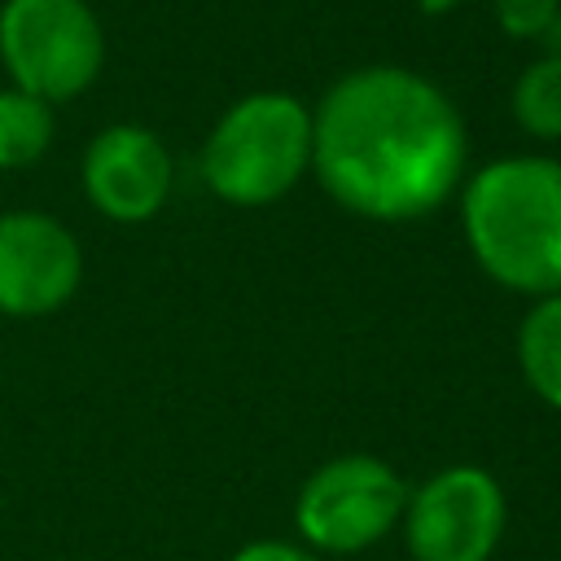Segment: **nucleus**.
I'll return each mask as SVG.
<instances>
[{"instance_id": "nucleus-1", "label": "nucleus", "mask_w": 561, "mask_h": 561, "mask_svg": "<svg viewBox=\"0 0 561 561\" xmlns=\"http://www.w3.org/2000/svg\"><path fill=\"white\" fill-rule=\"evenodd\" d=\"M469 136L451 96L403 66L342 75L311 110V171L351 215L408 224L465 184Z\"/></svg>"}, {"instance_id": "nucleus-2", "label": "nucleus", "mask_w": 561, "mask_h": 561, "mask_svg": "<svg viewBox=\"0 0 561 561\" xmlns=\"http://www.w3.org/2000/svg\"><path fill=\"white\" fill-rule=\"evenodd\" d=\"M460 228L495 285L530 298L561 294V158L482 162L460 184Z\"/></svg>"}, {"instance_id": "nucleus-3", "label": "nucleus", "mask_w": 561, "mask_h": 561, "mask_svg": "<svg viewBox=\"0 0 561 561\" xmlns=\"http://www.w3.org/2000/svg\"><path fill=\"white\" fill-rule=\"evenodd\" d=\"M311 171V110L289 92H250L228 105L206 145L202 180L228 206H272Z\"/></svg>"}, {"instance_id": "nucleus-4", "label": "nucleus", "mask_w": 561, "mask_h": 561, "mask_svg": "<svg viewBox=\"0 0 561 561\" xmlns=\"http://www.w3.org/2000/svg\"><path fill=\"white\" fill-rule=\"evenodd\" d=\"M0 61L13 88L48 105L75 101L105 66V31L88 0H4Z\"/></svg>"}, {"instance_id": "nucleus-5", "label": "nucleus", "mask_w": 561, "mask_h": 561, "mask_svg": "<svg viewBox=\"0 0 561 561\" xmlns=\"http://www.w3.org/2000/svg\"><path fill=\"white\" fill-rule=\"evenodd\" d=\"M408 508V486L381 456H333L298 486L294 522L311 552L355 557L381 543Z\"/></svg>"}, {"instance_id": "nucleus-6", "label": "nucleus", "mask_w": 561, "mask_h": 561, "mask_svg": "<svg viewBox=\"0 0 561 561\" xmlns=\"http://www.w3.org/2000/svg\"><path fill=\"white\" fill-rule=\"evenodd\" d=\"M508 500L482 465H447L408 491L403 539L416 561H491L504 539Z\"/></svg>"}, {"instance_id": "nucleus-7", "label": "nucleus", "mask_w": 561, "mask_h": 561, "mask_svg": "<svg viewBox=\"0 0 561 561\" xmlns=\"http://www.w3.org/2000/svg\"><path fill=\"white\" fill-rule=\"evenodd\" d=\"M83 250L75 232L44 210L0 215V316L35 320L75 298Z\"/></svg>"}, {"instance_id": "nucleus-8", "label": "nucleus", "mask_w": 561, "mask_h": 561, "mask_svg": "<svg viewBox=\"0 0 561 561\" xmlns=\"http://www.w3.org/2000/svg\"><path fill=\"white\" fill-rule=\"evenodd\" d=\"M79 180H83L88 202L105 219L145 224L149 215H158L167 206L171 180H175V162H171L167 145L149 127L110 123L88 140Z\"/></svg>"}, {"instance_id": "nucleus-9", "label": "nucleus", "mask_w": 561, "mask_h": 561, "mask_svg": "<svg viewBox=\"0 0 561 561\" xmlns=\"http://www.w3.org/2000/svg\"><path fill=\"white\" fill-rule=\"evenodd\" d=\"M517 364L526 386L561 412V294L535 298L517 324Z\"/></svg>"}, {"instance_id": "nucleus-10", "label": "nucleus", "mask_w": 561, "mask_h": 561, "mask_svg": "<svg viewBox=\"0 0 561 561\" xmlns=\"http://www.w3.org/2000/svg\"><path fill=\"white\" fill-rule=\"evenodd\" d=\"M53 145V105L22 92L0 88V171L35 167Z\"/></svg>"}, {"instance_id": "nucleus-11", "label": "nucleus", "mask_w": 561, "mask_h": 561, "mask_svg": "<svg viewBox=\"0 0 561 561\" xmlns=\"http://www.w3.org/2000/svg\"><path fill=\"white\" fill-rule=\"evenodd\" d=\"M513 118L535 140H561V53L548 48L517 75Z\"/></svg>"}, {"instance_id": "nucleus-12", "label": "nucleus", "mask_w": 561, "mask_h": 561, "mask_svg": "<svg viewBox=\"0 0 561 561\" xmlns=\"http://www.w3.org/2000/svg\"><path fill=\"white\" fill-rule=\"evenodd\" d=\"M491 13L513 39H548L561 26V0H491Z\"/></svg>"}, {"instance_id": "nucleus-13", "label": "nucleus", "mask_w": 561, "mask_h": 561, "mask_svg": "<svg viewBox=\"0 0 561 561\" xmlns=\"http://www.w3.org/2000/svg\"><path fill=\"white\" fill-rule=\"evenodd\" d=\"M228 561H320V552H311L302 543H289V539H250Z\"/></svg>"}, {"instance_id": "nucleus-14", "label": "nucleus", "mask_w": 561, "mask_h": 561, "mask_svg": "<svg viewBox=\"0 0 561 561\" xmlns=\"http://www.w3.org/2000/svg\"><path fill=\"white\" fill-rule=\"evenodd\" d=\"M412 4H416L425 18H447V13H451V9H460L465 0H412Z\"/></svg>"}]
</instances>
